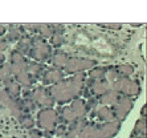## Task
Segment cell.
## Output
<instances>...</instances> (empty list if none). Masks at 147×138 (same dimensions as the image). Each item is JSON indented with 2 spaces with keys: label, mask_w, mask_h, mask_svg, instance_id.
<instances>
[{
  "label": "cell",
  "mask_w": 147,
  "mask_h": 138,
  "mask_svg": "<svg viewBox=\"0 0 147 138\" xmlns=\"http://www.w3.org/2000/svg\"><path fill=\"white\" fill-rule=\"evenodd\" d=\"M121 130V121L101 122L97 125V138H114Z\"/></svg>",
  "instance_id": "obj_9"
},
{
  "label": "cell",
  "mask_w": 147,
  "mask_h": 138,
  "mask_svg": "<svg viewBox=\"0 0 147 138\" xmlns=\"http://www.w3.org/2000/svg\"><path fill=\"white\" fill-rule=\"evenodd\" d=\"M131 135H146V118H139L135 122Z\"/></svg>",
  "instance_id": "obj_20"
},
{
  "label": "cell",
  "mask_w": 147,
  "mask_h": 138,
  "mask_svg": "<svg viewBox=\"0 0 147 138\" xmlns=\"http://www.w3.org/2000/svg\"><path fill=\"white\" fill-rule=\"evenodd\" d=\"M12 77V72H11V64L9 62H3V65L0 66V81Z\"/></svg>",
  "instance_id": "obj_23"
},
{
  "label": "cell",
  "mask_w": 147,
  "mask_h": 138,
  "mask_svg": "<svg viewBox=\"0 0 147 138\" xmlns=\"http://www.w3.org/2000/svg\"><path fill=\"white\" fill-rule=\"evenodd\" d=\"M4 59H5V57H4V55H3V53H0V66L3 65V62H4Z\"/></svg>",
  "instance_id": "obj_30"
},
{
  "label": "cell",
  "mask_w": 147,
  "mask_h": 138,
  "mask_svg": "<svg viewBox=\"0 0 147 138\" xmlns=\"http://www.w3.org/2000/svg\"><path fill=\"white\" fill-rule=\"evenodd\" d=\"M29 134L32 138H42V130L40 129H29Z\"/></svg>",
  "instance_id": "obj_27"
},
{
  "label": "cell",
  "mask_w": 147,
  "mask_h": 138,
  "mask_svg": "<svg viewBox=\"0 0 147 138\" xmlns=\"http://www.w3.org/2000/svg\"><path fill=\"white\" fill-rule=\"evenodd\" d=\"M61 138H65V137H61Z\"/></svg>",
  "instance_id": "obj_32"
},
{
  "label": "cell",
  "mask_w": 147,
  "mask_h": 138,
  "mask_svg": "<svg viewBox=\"0 0 147 138\" xmlns=\"http://www.w3.org/2000/svg\"><path fill=\"white\" fill-rule=\"evenodd\" d=\"M111 108H113L115 120L123 121L127 116H129V113L133 110L134 98H130V97H126V96H119V98L117 100V102L114 103Z\"/></svg>",
  "instance_id": "obj_7"
},
{
  "label": "cell",
  "mask_w": 147,
  "mask_h": 138,
  "mask_svg": "<svg viewBox=\"0 0 147 138\" xmlns=\"http://www.w3.org/2000/svg\"><path fill=\"white\" fill-rule=\"evenodd\" d=\"M142 118H146V105L142 106Z\"/></svg>",
  "instance_id": "obj_29"
},
{
  "label": "cell",
  "mask_w": 147,
  "mask_h": 138,
  "mask_svg": "<svg viewBox=\"0 0 147 138\" xmlns=\"http://www.w3.org/2000/svg\"><path fill=\"white\" fill-rule=\"evenodd\" d=\"M98 27H102V28H106V29H121L122 28V24H119V23H115V24H113V23H109V24H105V23H99Z\"/></svg>",
  "instance_id": "obj_26"
},
{
  "label": "cell",
  "mask_w": 147,
  "mask_h": 138,
  "mask_svg": "<svg viewBox=\"0 0 147 138\" xmlns=\"http://www.w3.org/2000/svg\"><path fill=\"white\" fill-rule=\"evenodd\" d=\"M58 125V113L53 108L41 109L37 113V126L42 131H55Z\"/></svg>",
  "instance_id": "obj_4"
},
{
  "label": "cell",
  "mask_w": 147,
  "mask_h": 138,
  "mask_svg": "<svg viewBox=\"0 0 147 138\" xmlns=\"http://www.w3.org/2000/svg\"><path fill=\"white\" fill-rule=\"evenodd\" d=\"M107 72L106 66H98L96 65L94 68L89 69V74H88V78L90 80H99V78H105V74Z\"/></svg>",
  "instance_id": "obj_19"
},
{
  "label": "cell",
  "mask_w": 147,
  "mask_h": 138,
  "mask_svg": "<svg viewBox=\"0 0 147 138\" xmlns=\"http://www.w3.org/2000/svg\"><path fill=\"white\" fill-rule=\"evenodd\" d=\"M119 96L121 94L118 93V92H115V90H113V89H109L106 93H103L102 96H99L98 103L105 105V106H113L114 103L117 102V100L119 98Z\"/></svg>",
  "instance_id": "obj_14"
},
{
  "label": "cell",
  "mask_w": 147,
  "mask_h": 138,
  "mask_svg": "<svg viewBox=\"0 0 147 138\" xmlns=\"http://www.w3.org/2000/svg\"><path fill=\"white\" fill-rule=\"evenodd\" d=\"M97 65L96 60L92 59H81V57H69L64 66V72L66 74H76V73L85 72Z\"/></svg>",
  "instance_id": "obj_5"
},
{
  "label": "cell",
  "mask_w": 147,
  "mask_h": 138,
  "mask_svg": "<svg viewBox=\"0 0 147 138\" xmlns=\"http://www.w3.org/2000/svg\"><path fill=\"white\" fill-rule=\"evenodd\" d=\"M17 45H16V52H19L20 55H28V52L31 49L32 47V43H31V37H28V36H23L20 40H17Z\"/></svg>",
  "instance_id": "obj_18"
},
{
  "label": "cell",
  "mask_w": 147,
  "mask_h": 138,
  "mask_svg": "<svg viewBox=\"0 0 147 138\" xmlns=\"http://www.w3.org/2000/svg\"><path fill=\"white\" fill-rule=\"evenodd\" d=\"M56 110L58 113V124L64 125H70L81 118H86V114H88L85 100L82 98L73 100L69 106L58 108Z\"/></svg>",
  "instance_id": "obj_2"
},
{
  "label": "cell",
  "mask_w": 147,
  "mask_h": 138,
  "mask_svg": "<svg viewBox=\"0 0 147 138\" xmlns=\"http://www.w3.org/2000/svg\"><path fill=\"white\" fill-rule=\"evenodd\" d=\"M64 78H65V73L58 69H44V72L41 73V83L44 85H53Z\"/></svg>",
  "instance_id": "obj_10"
},
{
  "label": "cell",
  "mask_w": 147,
  "mask_h": 138,
  "mask_svg": "<svg viewBox=\"0 0 147 138\" xmlns=\"http://www.w3.org/2000/svg\"><path fill=\"white\" fill-rule=\"evenodd\" d=\"M5 33H7V29H5V27L0 24V36H4Z\"/></svg>",
  "instance_id": "obj_28"
},
{
  "label": "cell",
  "mask_w": 147,
  "mask_h": 138,
  "mask_svg": "<svg viewBox=\"0 0 147 138\" xmlns=\"http://www.w3.org/2000/svg\"><path fill=\"white\" fill-rule=\"evenodd\" d=\"M4 85H5V92L7 94L11 97V98H17V97H20V93H21V86L15 81L13 77H9V78L4 80L3 81Z\"/></svg>",
  "instance_id": "obj_13"
},
{
  "label": "cell",
  "mask_w": 147,
  "mask_h": 138,
  "mask_svg": "<svg viewBox=\"0 0 147 138\" xmlns=\"http://www.w3.org/2000/svg\"><path fill=\"white\" fill-rule=\"evenodd\" d=\"M68 59L69 57L66 56V53H64V52H56L55 55H52V57L49 60H51V64L53 65V69L62 70L66 61H68Z\"/></svg>",
  "instance_id": "obj_15"
},
{
  "label": "cell",
  "mask_w": 147,
  "mask_h": 138,
  "mask_svg": "<svg viewBox=\"0 0 147 138\" xmlns=\"http://www.w3.org/2000/svg\"><path fill=\"white\" fill-rule=\"evenodd\" d=\"M115 68L122 77H130L134 73V66L130 64H122V65H118Z\"/></svg>",
  "instance_id": "obj_21"
},
{
  "label": "cell",
  "mask_w": 147,
  "mask_h": 138,
  "mask_svg": "<svg viewBox=\"0 0 147 138\" xmlns=\"http://www.w3.org/2000/svg\"><path fill=\"white\" fill-rule=\"evenodd\" d=\"M133 27H140V25H143V23H131Z\"/></svg>",
  "instance_id": "obj_31"
},
{
  "label": "cell",
  "mask_w": 147,
  "mask_h": 138,
  "mask_svg": "<svg viewBox=\"0 0 147 138\" xmlns=\"http://www.w3.org/2000/svg\"><path fill=\"white\" fill-rule=\"evenodd\" d=\"M19 120H20V124L23 125L24 128H27V129L34 128V120L29 116V114H23Z\"/></svg>",
  "instance_id": "obj_24"
},
{
  "label": "cell",
  "mask_w": 147,
  "mask_h": 138,
  "mask_svg": "<svg viewBox=\"0 0 147 138\" xmlns=\"http://www.w3.org/2000/svg\"><path fill=\"white\" fill-rule=\"evenodd\" d=\"M27 70H28V74H29L32 78L37 80L38 77H41V73L44 72V65H42L41 62H37V61L28 62Z\"/></svg>",
  "instance_id": "obj_16"
},
{
  "label": "cell",
  "mask_w": 147,
  "mask_h": 138,
  "mask_svg": "<svg viewBox=\"0 0 147 138\" xmlns=\"http://www.w3.org/2000/svg\"><path fill=\"white\" fill-rule=\"evenodd\" d=\"M32 47L28 52V56L34 59L37 62L48 61L52 56V47L45 43V40L41 36H36V37H31Z\"/></svg>",
  "instance_id": "obj_3"
},
{
  "label": "cell",
  "mask_w": 147,
  "mask_h": 138,
  "mask_svg": "<svg viewBox=\"0 0 147 138\" xmlns=\"http://www.w3.org/2000/svg\"><path fill=\"white\" fill-rule=\"evenodd\" d=\"M23 27H17V25H11L8 33H5V40L7 41H17L23 37Z\"/></svg>",
  "instance_id": "obj_17"
},
{
  "label": "cell",
  "mask_w": 147,
  "mask_h": 138,
  "mask_svg": "<svg viewBox=\"0 0 147 138\" xmlns=\"http://www.w3.org/2000/svg\"><path fill=\"white\" fill-rule=\"evenodd\" d=\"M88 125V118H81V120L76 121L70 125H66V133L64 137L65 138H78L81 134L82 129Z\"/></svg>",
  "instance_id": "obj_11"
},
{
  "label": "cell",
  "mask_w": 147,
  "mask_h": 138,
  "mask_svg": "<svg viewBox=\"0 0 147 138\" xmlns=\"http://www.w3.org/2000/svg\"><path fill=\"white\" fill-rule=\"evenodd\" d=\"M96 118H98L99 122H111V121H117L115 116H114L113 108L111 106H105V105H101V106L97 108L96 110Z\"/></svg>",
  "instance_id": "obj_12"
},
{
  "label": "cell",
  "mask_w": 147,
  "mask_h": 138,
  "mask_svg": "<svg viewBox=\"0 0 147 138\" xmlns=\"http://www.w3.org/2000/svg\"><path fill=\"white\" fill-rule=\"evenodd\" d=\"M37 33H40V36L42 39L51 37L52 34H53V27L48 24H41L37 27Z\"/></svg>",
  "instance_id": "obj_22"
},
{
  "label": "cell",
  "mask_w": 147,
  "mask_h": 138,
  "mask_svg": "<svg viewBox=\"0 0 147 138\" xmlns=\"http://www.w3.org/2000/svg\"><path fill=\"white\" fill-rule=\"evenodd\" d=\"M86 80L85 72L76 73L74 76L64 78L60 83L53 84L48 86V90L51 93L55 103L58 105H65L68 102H72L73 100H77L82 96L84 90V84Z\"/></svg>",
  "instance_id": "obj_1"
},
{
  "label": "cell",
  "mask_w": 147,
  "mask_h": 138,
  "mask_svg": "<svg viewBox=\"0 0 147 138\" xmlns=\"http://www.w3.org/2000/svg\"><path fill=\"white\" fill-rule=\"evenodd\" d=\"M32 97H33L36 106H40L42 109L55 106V101L52 98L47 86H36L34 89H32Z\"/></svg>",
  "instance_id": "obj_8"
},
{
  "label": "cell",
  "mask_w": 147,
  "mask_h": 138,
  "mask_svg": "<svg viewBox=\"0 0 147 138\" xmlns=\"http://www.w3.org/2000/svg\"><path fill=\"white\" fill-rule=\"evenodd\" d=\"M110 89L115 90L121 96H126V97H137L140 93L139 83L135 81V80H131L130 77H122Z\"/></svg>",
  "instance_id": "obj_6"
},
{
  "label": "cell",
  "mask_w": 147,
  "mask_h": 138,
  "mask_svg": "<svg viewBox=\"0 0 147 138\" xmlns=\"http://www.w3.org/2000/svg\"><path fill=\"white\" fill-rule=\"evenodd\" d=\"M51 44L55 47V48H58V47H61L62 43H64V36L61 33H53L51 36Z\"/></svg>",
  "instance_id": "obj_25"
}]
</instances>
